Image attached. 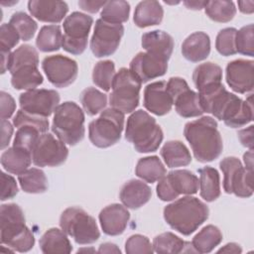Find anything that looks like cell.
<instances>
[{
	"label": "cell",
	"mask_w": 254,
	"mask_h": 254,
	"mask_svg": "<svg viewBox=\"0 0 254 254\" xmlns=\"http://www.w3.org/2000/svg\"><path fill=\"white\" fill-rule=\"evenodd\" d=\"M184 134L198 162H211L220 156L223 143L217 129V122L212 117L203 116L188 122L185 125Z\"/></svg>",
	"instance_id": "1"
},
{
	"label": "cell",
	"mask_w": 254,
	"mask_h": 254,
	"mask_svg": "<svg viewBox=\"0 0 254 254\" xmlns=\"http://www.w3.org/2000/svg\"><path fill=\"white\" fill-rule=\"evenodd\" d=\"M208 206L190 195L179 198L164 208L166 222L186 236L194 232L208 218Z\"/></svg>",
	"instance_id": "2"
},
{
	"label": "cell",
	"mask_w": 254,
	"mask_h": 254,
	"mask_svg": "<svg viewBox=\"0 0 254 254\" xmlns=\"http://www.w3.org/2000/svg\"><path fill=\"white\" fill-rule=\"evenodd\" d=\"M1 243L18 252H28L35 244L32 231L25 224V216L16 203L2 204L0 208Z\"/></svg>",
	"instance_id": "3"
},
{
	"label": "cell",
	"mask_w": 254,
	"mask_h": 254,
	"mask_svg": "<svg viewBox=\"0 0 254 254\" xmlns=\"http://www.w3.org/2000/svg\"><path fill=\"white\" fill-rule=\"evenodd\" d=\"M125 138L134 145L139 153H150L159 148L164 134L155 118L140 109L134 111L128 117Z\"/></svg>",
	"instance_id": "4"
},
{
	"label": "cell",
	"mask_w": 254,
	"mask_h": 254,
	"mask_svg": "<svg viewBox=\"0 0 254 254\" xmlns=\"http://www.w3.org/2000/svg\"><path fill=\"white\" fill-rule=\"evenodd\" d=\"M52 131L64 144L73 146L79 143L85 133L82 109L72 101L60 104L54 112Z\"/></svg>",
	"instance_id": "5"
},
{
	"label": "cell",
	"mask_w": 254,
	"mask_h": 254,
	"mask_svg": "<svg viewBox=\"0 0 254 254\" xmlns=\"http://www.w3.org/2000/svg\"><path fill=\"white\" fill-rule=\"evenodd\" d=\"M60 226L77 244H91L98 240L100 232L95 219L79 207L64 209L60 217Z\"/></svg>",
	"instance_id": "6"
},
{
	"label": "cell",
	"mask_w": 254,
	"mask_h": 254,
	"mask_svg": "<svg viewBox=\"0 0 254 254\" xmlns=\"http://www.w3.org/2000/svg\"><path fill=\"white\" fill-rule=\"evenodd\" d=\"M124 119V113L115 108L103 110L100 116L88 125L90 142L98 148H107L116 144L121 138Z\"/></svg>",
	"instance_id": "7"
},
{
	"label": "cell",
	"mask_w": 254,
	"mask_h": 254,
	"mask_svg": "<svg viewBox=\"0 0 254 254\" xmlns=\"http://www.w3.org/2000/svg\"><path fill=\"white\" fill-rule=\"evenodd\" d=\"M142 82L126 67H122L115 74L112 81V91L109 103L122 113L135 111L139 104V95Z\"/></svg>",
	"instance_id": "8"
},
{
	"label": "cell",
	"mask_w": 254,
	"mask_h": 254,
	"mask_svg": "<svg viewBox=\"0 0 254 254\" xmlns=\"http://www.w3.org/2000/svg\"><path fill=\"white\" fill-rule=\"evenodd\" d=\"M223 173V189L227 193L249 197L253 193V171L242 166L236 157H226L219 163Z\"/></svg>",
	"instance_id": "9"
},
{
	"label": "cell",
	"mask_w": 254,
	"mask_h": 254,
	"mask_svg": "<svg viewBox=\"0 0 254 254\" xmlns=\"http://www.w3.org/2000/svg\"><path fill=\"white\" fill-rule=\"evenodd\" d=\"M93 23L91 16L80 12H72L63 24V49L71 55L82 54L87 47L88 34Z\"/></svg>",
	"instance_id": "10"
},
{
	"label": "cell",
	"mask_w": 254,
	"mask_h": 254,
	"mask_svg": "<svg viewBox=\"0 0 254 254\" xmlns=\"http://www.w3.org/2000/svg\"><path fill=\"white\" fill-rule=\"evenodd\" d=\"M167 90L177 113L182 117H197L203 113L198 93L191 90L184 78L171 77L167 82Z\"/></svg>",
	"instance_id": "11"
},
{
	"label": "cell",
	"mask_w": 254,
	"mask_h": 254,
	"mask_svg": "<svg viewBox=\"0 0 254 254\" xmlns=\"http://www.w3.org/2000/svg\"><path fill=\"white\" fill-rule=\"evenodd\" d=\"M124 34L122 24H113L98 19L90 40V49L97 58L108 57L114 54L119 47Z\"/></svg>",
	"instance_id": "12"
},
{
	"label": "cell",
	"mask_w": 254,
	"mask_h": 254,
	"mask_svg": "<svg viewBox=\"0 0 254 254\" xmlns=\"http://www.w3.org/2000/svg\"><path fill=\"white\" fill-rule=\"evenodd\" d=\"M67 155L68 149L63 141L43 133L32 151V161L38 167H57L65 162Z\"/></svg>",
	"instance_id": "13"
},
{
	"label": "cell",
	"mask_w": 254,
	"mask_h": 254,
	"mask_svg": "<svg viewBox=\"0 0 254 254\" xmlns=\"http://www.w3.org/2000/svg\"><path fill=\"white\" fill-rule=\"evenodd\" d=\"M42 68L49 81L56 87L61 88L71 84L78 73L76 62L63 55L46 57L42 62Z\"/></svg>",
	"instance_id": "14"
},
{
	"label": "cell",
	"mask_w": 254,
	"mask_h": 254,
	"mask_svg": "<svg viewBox=\"0 0 254 254\" xmlns=\"http://www.w3.org/2000/svg\"><path fill=\"white\" fill-rule=\"evenodd\" d=\"M60 94L54 89H31L20 94L19 103L22 110L42 117H49L60 105Z\"/></svg>",
	"instance_id": "15"
},
{
	"label": "cell",
	"mask_w": 254,
	"mask_h": 254,
	"mask_svg": "<svg viewBox=\"0 0 254 254\" xmlns=\"http://www.w3.org/2000/svg\"><path fill=\"white\" fill-rule=\"evenodd\" d=\"M168 61L169 59L163 56L147 51L141 52L132 59L129 70L141 82H147L166 73Z\"/></svg>",
	"instance_id": "16"
},
{
	"label": "cell",
	"mask_w": 254,
	"mask_h": 254,
	"mask_svg": "<svg viewBox=\"0 0 254 254\" xmlns=\"http://www.w3.org/2000/svg\"><path fill=\"white\" fill-rule=\"evenodd\" d=\"M253 61L234 60L226 65V82L237 93H248L253 90Z\"/></svg>",
	"instance_id": "17"
},
{
	"label": "cell",
	"mask_w": 254,
	"mask_h": 254,
	"mask_svg": "<svg viewBox=\"0 0 254 254\" xmlns=\"http://www.w3.org/2000/svg\"><path fill=\"white\" fill-rule=\"evenodd\" d=\"M144 107L151 113L163 116L169 113L173 106V100L167 90V82L164 80L148 84L144 89Z\"/></svg>",
	"instance_id": "18"
},
{
	"label": "cell",
	"mask_w": 254,
	"mask_h": 254,
	"mask_svg": "<svg viewBox=\"0 0 254 254\" xmlns=\"http://www.w3.org/2000/svg\"><path fill=\"white\" fill-rule=\"evenodd\" d=\"M98 218L103 232L110 236H116L126 229L130 213L125 206L119 203H112L100 211Z\"/></svg>",
	"instance_id": "19"
},
{
	"label": "cell",
	"mask_w": 254,
	"mask_h": 254,
	"mask_svg": "<svg viewBox=\"0 0 254 254\" xmlns=\"http://www.w3.org/2000/svg\"><path fill=\"white\" fill-rule=\"evenodd\" d=\"M221 120L225 125L231 128L242 127L253 120V102L252 95L246 100H242L237 95L233 94L228 103Z\"/></svg>",
	"instance_id": "20"
},
{
	"label": "cell",
	"mask_w": 254,
	"mask_h": 254,
	"mask_svg": "<svg viewBox=\"0 0 254 254\" xmlns=\"http://www.w3.org/2000/svg\"><path fill=\"white\" fill-rule=\"evenodd\" d=\"M28 9L31 15L39 21L56 24L65 17L68 6L64 1L31 0L28 2Z\"/></svg>",
	"instance_id": "21"
},
{
	"label": "cell",
	"mask_w": 254,
	"mask_h": 254,
	"mask_svg": "<svg viewBox=\"0 0 254 254\" xmlns=\"http://www.w3.org/2000/svg\"><path fill=\"white\" fill-rule=\"evenodd\" d=\"M152 195L150 187L140 180L126 182L120 190V200L124 206L137 209L147 203Z\"/></svg>",
	"instance_id": "22"
},
{
	"label": "cell",
	"mask_w": 254,
	"mask_h": 254,
	"mask_svg": "<svg viewBox=\"0 0 254 254\" xmlns=\"http://www.w3.org/2000/svg\"><path fill=\"white\" fill-rule=\"evenodd\" d=\"M210 53V39L204 32L190 34L182 45V54L190 62L198 63L205 60Z\"/></svg>",
	"instance_id": "23"
},
{
	"label": "cell",
	"mask_w": 254,
	"mask_h": 254,
	"mask_svg": "<svg viewBox=\"0 0 254 254\" xmlns=\"http://www.w3.org/2000/svg\"><path fill=\"white\" fill-rule=\"evenodd\" d=\"M164 17V10L158 1H141L135 8L133 21L139 28L159 25Z\"/></svg>",
	"instance_id": "24"
},
{
	"label": "cell",
	"mask_w": 254,
	"mask_h": 254,
	"mask_svg": "<svg viewBox=\"0 0 254 254\" xmlns=\"http://www.w3.org/2000/svg\"><path fill=\"white\" fill-rule=\"evenodd\" d=\"M142 47L147 52L170 59L174 50V40L168 33L155 30L143 34Z\"/></svg>",
	"instance_id": "25"
},
{
	"label": "cell",
	"mask_w": 254,
	"mask_h": 254,
	"mask_svg": "<svg viewBox=\"0 0 254 254\" xmlns=\"http://www.w3.org/2000/svg\"><path fill=\"white\" fill-rule=\"evenodd\" d=\"M32 163V154L24 149L11 147L1 155L2 167L11 174L21 175L28 170Z\"/></svg>",
	"instance_id": "26"
},
{
	"label": "cell",
	"mask_w": 254,
	"mask_h": 254,
	"mask_svg": "<svg viewBox=\"0 0 254 254\" xmlns=\"http://www.w3.org/2000/svg\"><path fill=\"white\" fill-rule=\"evenodd\" d=\"M40 248L45 254L70 253L72 246L63 230L59 228H50L40 239Z\"/></svg>",
	"instance_id": "27"
},
{
	"label": "cell",
	"mask_w": 254,
	"mask_h": 254,
	"mask_svg": "<svg viewBox=\"0 0 254 254\" xmlns=\"http://www.w3.org/2000/svg\"><path fill=\"white\" fill-rule=\"evenodd\" d=\"M11 73V83L15 89L31 90L43 83V75L41 74L38 64H25Z\"/></svg>",
	"instance_id": "28"
},
{
	"label": "cell",
	"mask_w": 254,
	"mask_h": 254,
	"mask_svg": "<svg viewBox=\"0 0 254 254\" xmlns=\"http://www.w3.org/2000/svg\"><path fill=\"white\" fill-rule=\"evenodd\" d=\"M161 156L169 168L188 166L191 162V156L187 146L178 140L168 141L161 149Z\"/></svg>",
	"instance_id": "29"
},
{
	"label": "cell",
	"mask_w": 254,
	"mask_h": 254,
	"mask_svg": "<svg viewBox=\"0 0 254 254\" xmlns=\"http://www.w3.org/2000/svg\"><path fill=\"white\" fill-rule=\"evenodd\" d=\"M199 173V193L200 196L211 202L220 195V180L218 172L211 167H204L198 170Z\"/></svg>",
	"instance_id": "30"
},
{
	"label": "cell",
	"mask_w": 254,
	"mask_h": 254,
	"mask_svg": "<svg viewBox=\"0 0 254 254\" xmlns=\"http://www.w3.org/2000/svg\"><path fill=\"white\" fill-rule=\"evenodd\" d=\"M221 67L210 62L197 65L192 73V80L198 91L214 84L221 83Z\"/></svg>",
	"instance_id": "31"
},
{
	"label": "cell",
	"mask_w": 254,
	"mask_h": 254,
	"mask_svg": "<svg viewBox=\"0 0 254 254\" xmlns=\"http://www.w3.org/2000/svg\"><path fill=\"white\" fill-rule=\"evenodd\" d=\"M173 189L180 194L196 193L199 188L198 178L189 170H175L167 175Z\"/></svg>",
	"instance_id": "32"
},
{
	"label": "cell",
	"mask_w": 254,
	"mask_h": 254,
	"mask_svg": "<svg viewBox=\"0 0 254 254\" xmlns=\"http://www.w3.org/2000/svg\"><path fill=\"white\" fill-rule=\"evenodd\" d=\"M136 176L147 183L160 181L166 175V168L157 156L141 158L135 169Z\"/></svg>",
	"instance_id": "33"
},
{
	"label": "cell",
	"mask_w": 254,
	"mask_h": 254,
	"mask_svg": "<svg viewBox=\"0 0 254 254\" xmlns=\"http://www.w3.org/2000/svg\"><path fill=\"white\" fill-rule=\"evenodd\" d=\"M190 245V243L184 241L172 232L159 234L153 240L154 252L157 253H182L186 252V248H188V252H195L193 247H189Z\"/></svg>",
	"instance_id": "34"
},
{
	"label": "cell",
	"mask_w": 254,
	"mask_h": 254,
	"mask_svg": "<svg viewBox=\"0 0 254 254\" xmlns=\"http://www.w3.org/2000/svg\"><path fill=\"white\" fill-rule=\"evenodd\" d=\"M222 241V233L217 226L212 224L204 226L192 238L191 245L195 252L209 253Z\"/></svg>",
	"instance_id": "35"
},
{
	"label": "cell",
	"mask_w": 254,
	"mask_h": 254,
	"mask_svg": "<svg viewBox=\"0 0 254 254\" xmlns=\"http://www.w3.org/2000/svg\"><path fill=\"white\" fill-rule=\"evenodd\" d=\"M21 189L28 193H42L48 190V180L45 173L37 168H31L18 176Z\"/></svg>",
	"instance_id": "36"
},
{
	"label": "cell",
	"mask_w": 254,
	"mask_h": 254,
	"mask_svg": "<svg viewBox=\"0 0 254 254\" xmlns=\"http://www.w3.org/2000/svg\"><path fill=\"white\" fill-rule=\"evenodd\" d=\"M63 45V34L58 25H48L41 28L36 39L37 48L44 53L60 50Z\"/></svg>",
	"instance_id": "37"
},
{
	"label": "cell",
	"mask_w": 254,
	"mask_h": 254,
	"mask_svg": "<svg viewBox=\"0 0 254 254\" xmlns=\"http://www.w3.org/2000/svg\"><path fill=\"white\" fill-rule=\"evenodd\" d=\"M130 14V4L123 0L106 1L100 16L103 21L113 24H121L128 20Z\"/></svg>",
	"instance_id": "38"
},
{
	"label": "cell",
	"mask_w": 254,
	"mask_h": 254,
	"mask_svg": "<svg viewBox=\"0 0 254 254\" xmlns=\"http://www.w3.org/2000/svg\"><path fill=\"white\" fill-rule=\"evenodd\" d=\"M204 11L211 20L219 23L229 22L236 14V8L232 1H207Z\"/></svg>",
	"instance_id": "39"
},
{
	"label": "cell",
	"mask_w": 254,
	"mask_h": 254,
	"mask_svg": "<svg viewBox=\"0 0 254 254\" xmlns=\"http://www.w3.org/2000/svg\"><path fill=\"white\" fill-rule=\"evenodd\" d=\"M80 101L84 111L90 115H96L107 104V95L94 87L85 88L80 95Z\"/></svg>",
	"instance_id": "40"
},
{
	"label": "cell",
	"mask_w": 254,
	"mask_h": 254,
	"mask_svg": "<svg viewBox=\"0 0 254 254\" xmlns=\"http://www.w3.org/2000/svg\"><path fill=\"white\" fill-rule=\"evenodd\" d=\"M115 74V64L112 61H100L93 67L92 81L104 91H109Z\"/></svg>",
	"instance_id": "41"
},
{
	"label": "cell",
	"mask_w": 254,
	"mask_h": 254,
	"mask_svg": "<svg viewBox=\"0 0 254 254\" xmlns=\"http://www.w3.org/2000/svg\"><path fill=\"white\" fill-rule=\"evenodd\" d=\"M25 64H39L38 52L30 45H22L11 53L8 70L12 72Z\"/></svg>",
	"instance_id": "42"
},
{
	"label": "cell",
	"mask_w": 254,
	"mask_h": 254,
	"mask_svg": "<svg viewBox=\"0 0 254 254\" xmlns=\"http://www.w3.org/2000/svg\"><path fill=\"white\" fill-rule=\"evenodd\" d=\"M18 32L20 39L23 41H29L34 36L38 29L36 21L24 12H16L12 15L9 22Z\"/></svg>",
	"instance_id": "43"
},
{
	"label": "cell",
	"mask_w": 254,
	"mask_h": 254,
	"mask_svg": "<svg viewBox=\"0 0 254 254\" xmlns=\"http://www.w3.org/2000/svg\"><path fill=\"white\" fill-rule=\"evenodd\" d=\"M40 137V131L33 126L25 125L18 128L13 146L29 151L32 154V151Z\"/></svg>",
	"instance_id": "44"
},
{
	"label": "cell",
	"mask_w": 254,
	"mask_h": 254,
	"mask_svg": "<svg viewBox=\"0 0 254 254\" xmlns=\"http://www.w3.org/2000/svg\"><path fill=\"white\" fill-rule=\"evenodd\" d=\"M236 32L237 30L235 28H224L217 34L215 48L220 55L227 57L237 53L235 46Z\"/></svg>",
	"instance_id": "45"
},
{
	"label": "cell",
	"mask_w": 254,
	"mask_h": 254,
	"mask_svg": "<svg viewBox=\"0 0 254 254\" xmlns=\"http://www.w3.org/2000/svg\"><path fill=\"white\" fill-rule=\"evenodd\" d=\"M235 46L237 53L249 57L254 56L253 24L246 25L236 32Z\"/></svg>",
	"instance_id": "46"
},
{
	"label": "cell",
	"mask_w": 254,
	"mask_h": 254,
	"mask_svg": "<svg viewBox=\"0 0 254 254\" xmlns=\"http://www.w3.org/2000/svg\"><path fill=\"white\" fill-rule=\"evenodd\" d=\"M13 124L17 128H19L21 126H25V125L33 126L36 129H38L40 131V133H46L49 129V120L46 117L33 115V114L25 112L22 109H20L16 113V115L13 119Z\"/></svg>",
	"instance_id": "47"
},
{
	"label": "cell",
	"mask_w": 254,
	"mask_h": 254,
	"mask_svg": "<svg viewBox=\"0 0 254 254\" xmlns=\"http://www.w3.org/2000/svg\"><path fill=\"white\" fill-rule=\"evenodd\" d=\"M125 251L128 254L137 253H153L154 248L150 240L141 234H134L130 236L125 243Z\"/></svg>",
	"instance_id": "48"
},
{
	"label": "cell",
	"mask_w": 254,
	"mask_h": 254,
	"mask_svg": "<svg viewBox=\"0 0 254 254\" xmlns=\"http://www.w3.org/2000/svg\"><path fill=\"white\" fill-rule=\"evenodd\" d=\"M20 40L16 29L10 23H4L0 28V48L1 52H10Z\"/></svg>",
	"instance_id": "49"
},
{
	"label": "cell",
	"mask_w": 254,
	"mask_h": 254,
	"mask_svg": "<svg viewBox=\"0 0 254 254\" xmlns=\"http://www.w3.org/2000/svg\"><path fill=\"white\" fill-rule=\"evenodd\" d=\"M18 193V186L15 179L1 172V200L4 201L6 199L13 198Z\"/></svg>",
	"instance_id": "50"
},
{
	"label": "cell",
	"mask_w": 254,
	"mask_h": 254,
	"mask_svg": "<svg viewBox=\"0 0 254 254\" xmlns=\"http://www.w3.org/2000/svg\"><path fill=\"white\" fill-rule=\"evenodd\" d=\"M157 194H158L159 198L164 201H171L179 196V194L173 189V187L166 175L158 183Z\"/></svg>",
	"instance_id": "51"
},
{
	"label": "cell",
	"mask_w": 254,
	"mask_h": 254,
	"mask_svg": "<svg viewBox=\"0 0 254 254\" xmlns=\"http://www.w3.org/2000/svg\"><path fill=\"white\" fill-rule=\"evenodd\" d=\"M1 99V119L10 118L16 109V103L14 98L7 92H0Z\"/></svg>",
	"instance_id": "52"
},
{
	"label": "cell",
	"mask_w": 254,
	"mask_h": 254,
	"mask_svg": "<svg viewBox=\"0 0 254 254\" xmlns=\"http://www.w3.org/2000/svg\"><path fill=\"white\" fill-rule=\"evenodd\" d=\"M1 149L3 150L8 147L13 135V126L6 119L1 120Z\"/></svg>",
	"instance_id": "53"
},
{
	"label": "cell",
	"mask_w": 254,
	"mask_h": 254,
	"mask_svg": "<svg viewBox=\"0 0 254 254\" xmlns=\"http://www.w3.org/2000/svg\"><path fill=\"white\" fill-rule=\"evenodd\" d=\"M253 125L248 128L242 129L238 132V138L243 146L249 148V150L253 149Z\"/></svg>",
	"instance_id": "54"
},
{
	"label": "cell",
	"mask_w": 254,
	"mask_h": 254,
	"mask_svg": "<svg viewBox=\"0 0 254 254\" xmlns=\"http://www.w3.org/2000/svg\"><path fill=\"white\" fill-rule=\"evenodd\" d=\"M106 1H86L81 0L78 1V6L83 11L89 12V13H96L99 11V9H102L105 5Z\"/></svg>",
	"instance_id": "55"
},
{
	"label": "cell",
	"mask_w": 254,
	"mask_h": 254,
	"mask_svg": "<svg viewBox=\"0 0 254 254\" xmlns=\"http://www.w3.org/2000/svg\"><path fill=\"white\" fill-rule=\"evenodd\" d=\"M97 252L98 253H121V251L117 247V245H115L113 243H110V242H106V243L101 244L99 246Z\"/></svg>",
	"instance_id": "56"
},
{
	"label": "cell",
	"mask_w": 254,
	"mask_h": 254,
	"mask_svg": "<svg viewBox=\"0 0 254 254\" xmlns=\"http://www.w3.org/2000/svg\"><path fill=\"white\" fill-rule=\"evenodd\" d=\"M218 253H234V254H238V253H241L242 252V249H241V247L238 245V244H236V243H233V242H231V243H227V244H225L223 247H221L218 251H217Z\"/></svg>",
	"instance_id": "57"
},
{
	"label": "cell",
	"mask_w": 254,
	"mask_h": 254,
	"mask_svg": "<svg viewBox=\"0 0 254 254\" xmlns=\"http://www.w3.org/2000/svg\"><path fill=\"white\" fill-rule=\"evenodd\" d=\"M240 12L244 14H251L254 11V1H238Z\"/></svg>",
	"instance_id": "58"
},
{
	"label": "cell",
	"mask_w": 254,
	"mask_h": 254,
	"mask_svg": "<svg viewBox=\"0 0 254 254\" xmlns=\"http://www.w3.org/2000/svg\"><path fill=\"white\" fill-rule=\"evenodd\" d=\"M11 52H1V73H4L9 68Z\"/></svg>",
	"instance_id": "59"
},
{
	"label": "cell",
	"mask_w": 254,
	"mask_h": 254,
	"mask_svg": "<svg viewBox=\"0 0 254 254\" xmlns=\"http://www.w3.org/2000/svg\"><path fill=\"white\" fill-rule=\"evenodd\" d=\"M207 1H184V4L187 8L191 10H200L204 8Z\"/></svg>",
	"instance_id": "60"
},
{
	"label": "cell",
	"mask_w": 254,
	"mask_h": 254,
	"mask_svg": "<svg viewBox=\"0 0 254 254\" xmlns=\"http://www.w3.org/2000/svg\"><path fill=\"white\" fill-rule=\"evenodd\" d=\"M243 161L245 168L249 171H253V150H249L243 155Z\"/></svg>",
	"instance_id": "61"
}]
</instances>
